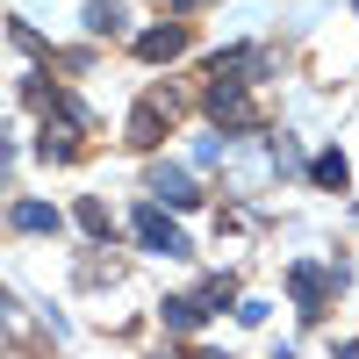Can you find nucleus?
<instances>
[{"label":"nucleus","mask_w":359,"mask_h":359,"mask_svg":"<svg viewBox=\"0 0 359 359\" xmlns=\"http://www.w3.org/2000/svg\"><path fill=\"white\" fill-rule=\"evenodd\" d=\"M208 115L216 123H230V130H252L259 123V108H252V94H245V79H208Z\"/></svg>","instance_id":"f03ea898"},{"label":"nucleus","mask_w":359,"mask_h":359,"mask_svg":"<svg viewBox=\"0 0 359 359\" xmlns=\"http://www.w3.org/2000/svg\"><path fill=\"white\" fill-rule=\"evenodd\" d=\"M294 294H302V309L323 302V273H316V266H294Z\"/></svg>","instance_id":"9b49d317"},{"label":"nucleus","mask_w":359,"mask_h":359,"mask_svg":"<svg viewBox=\"0 0 359 359\" xmlns=\"http://www.w3.org/2000/svg\"><path fill=\"white\" fill-rule=\"evenodd\" d=\"M79 230L94 237V245H108V237H115V216H108L101 201H79Z\"/></svg>","instance_id":"1a4fd4ad"},{"label":"nucleus","mask_w":359,"mask_h":359,"mask_svg":"<svg viewBox=\"0 0 359 359\" xmlns=\"http://www.w3.org/2000/svg\"><path fill=\"white\" fill-rule=\"evenodd\" d=\"M86 29H94V36H115V29H123V0H86Z\"/></svg>","instance_id":"6e6552de"},{"label":"nucleus","mask_w":359,"mask_h":359,"mask_svg":"<svg viewBox=\"0 0 359 359\" xmlns=\"http://www.w3.org/2000/svg\"><path fill=\"white\" fill-rule=\"evenodd\" d=\"M151 194L172 201V208H194V201H201V194H194V180L180 172V165H158V172H151Z\"/></svg>","instance_id":"39448f33"},{"label":"nucleus","mask_w":359,"mask_h":359,"mask_svg":"<svg viewBox=\"0 0 359 359\" xmlns=\"http://www.w3.org/2000/svg\"><path fill=\"white\" fill-rule=\"evenodd\" d=\"M180 50H187V22H165V29H144L137 36V57H151V65L158 57H180Z\"/></svg>","instance_id":"20e7f679"},{"label":"nucleus","mask_w":359,"mask_h":359,"mask_svg":"<svg viewBox=\"0 0 359 359\" xmlns=\"http://www.w3.org/2000/svg\"><path fill=\"white\" fill-rule=\"evenodd\" d=\"M309 180H316V187H338V194H345V187H352L345 151H316V158H309Z\"/></svg>","instance_id":"423d86ee"},{"label":"nucleus","mask_w":359,"mask_h":359,"mask_svg":"<svg viewBox=\"0 0 359 359\" xmlns=\"http://www.w3.org/2000/svg\"><path fill=\"white\" fill-rule=\"evenodd\" d=\"M15 230H57V208L50 201H15Z\"/></svg>","instance_id":"9d476101"},{"label":"nucleus","mask_w":359,"mask_h":359,"mask_svg":"<svg viewBox=\"0 0 359 359\" xmlns=\"http://www.w3.org/2000/svg\"><path fill=\"white\" fill-rule=\"evenodd\" d=\"M158 316H165V323H172V331H201V316H208V309H201V302H194V294H172V302H165V309H158Z\"/></svg>","instance_id":"0eeeda50"},{"label":"nucleus","mask_w":359,"mask_h":359,"mask_svg":"<svg viewBox=\"0 0 359 359\" xmlns=\"http://www.w3.org/2000/svg\"><path fill=\"white\" fill-rule=\"evenodd\" d=\"M158 8H172V15H180V8H194V0H158Z\"/></svg>","instance_id":"f8f14e48"},{"label":"nucleus","mask_w":359,"mask_h":359,"mask_svg":"<svg viewBox=\"0 0 359 359\" xmlns=\"http://www.w3.org/2000/svg\"><path fill=\"white\" fill-rule=\"evenodd\" d=\"M172 115H180V94H172V86H151V94L137 101V115H130V144H137V151H151V144L172 130Z\"/></svg>","instance_id":"f257e3e1"},{"label":"nucleus","mask_w":359,"mask_h":359,"mask_svg":"<svg viewBox=\"0 0 359 359\" xmlns=\"http://www.w3.org/2000/svg\"><path fill=\"white\" fill-rule=\"evenodd\" d=\"M137 237H144V252H165V259H187V237H180L158 208H137Z\"/></svg>","instance_id":"7ed1b4c3"}]
</instances>
